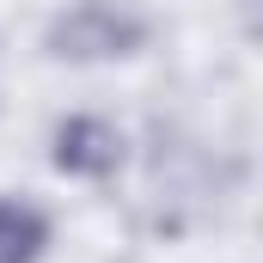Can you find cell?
<instances>
[{"label": "cell", "instance_id": "obj_3", "mask_svg": "<svg viewBox=\"0 0 263 263\" xmlns=\"http://www.w3.org/2000/svg\"><path fill=\"white\" fill-rule=\"evenodd\" d=\"M49 251V214L0 196V263H37Z\"/></svg>", "mask_w": 263, "mask_h": 263}, {"label": "cell", "instance_id": "obj_1", "mask_svg": "<svg viewBox=\"0 0 263 263\" xmlns=\"http://www.w3.org/2000/svg\"><path fill=\"white\" fill-rule=\"evenodd\" d=\"M147 12H135L129 0H73L49 18L43 49L55 62H123L147 43Z\"/></svg>", "mask_w": 263, "mask_h": 263}, {"label": "cell", "instance_id": "obj_2", "mask_svg": "<svg viewBox=\"0 0 263 263\" xmlns=\"http://www.w3.org/2000/svg\"><path fill=\"white\" fill-rule=\"evenodd\" d=\"M49 159L62 165L67 178H110L123 165V135H117V123H104V117H62Z\"/></svg>", "mask_w": 263, "mask_h": 263}]
</instances>
